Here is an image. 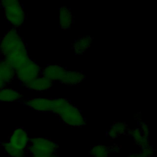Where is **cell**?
Masks as SVG:
<instances>
[{"label":"cell","instance_id":"1","mask_svg":"<svg viewBox=\"0 0 157 157\" xmlns=\"http://www.w3.org/2000/svg\"><path fill=\"white\" fill-rule=\"evenodd\" d=\"M0 53L2 59L9 63L15 71L31 59L26 43L18 31L13 28L9 29L1 38Z\"/></svg>","mask_w":157,"mask_h":157},{"label":"cell","instance_id":"2","mask_svg":"<svg viewBox=\"0 0 157 157\" xmlns=\"http://www.w3.org/2000/svg\"><path fill=\"white\" fill-rule=\"evenodd\" d=\"M52 113L57 115L65 124L71 127H81L85 124V119L81 110L66 98L52 99Z\"/></svg>","mask_w":157,"mask_h":157},{"label":"cell","instance_id":"3","mask_svg":"<svg viewBox=\"0 0 157 157\" xmlns=\"http://www.w3.org/2000/svg\"><path fill=\"white\" fill-rule=\"evenodd\" d=\"M30 138L27 131L22 127L16 128L10 134L7 140L2 144L4 152L10 157L25 155Z\"/></svg>","mask_w":157,"mask_h":157},{"label":"cell","instance_id":"4","mask_svg":"<svg viewBox=\"0 0 157 157\" xmlns=\"http://www.w3.org/2000/svg\"><path fill=\"white\" fill-rule=\"evenodd\" d=\"M1 7L4 10L6 19L12 25L13 28L22 26L26 14L23 4L17 0H3L0 2Z\"/></svg>","mask_w":157,"mask_h":157},{"label":"cell","instance_id":"5","mask_svg":"<svg viewBox=\"0 0 157 157\" xmlns=\"http://www.w3.org/2000/svg\"><path fill=\"white\" fill-rule=\"evenodd\" d=\"M58 145L50 139L45 137L31 138L27 153L31 155H51L56 153Z\"/></svg>","mask_w":157,"mask_h":157},{"label":"cell","instance_id":"6","mask_svg":"<svg viewBox=\"0 0 157 157\" xmlns=\"http://www.w3.org/2000/svg\"><path fill=\"white\" fill-rule=\"evenodd\" d=\"M42 69L32 59L15 70V78L24 86L41 75Z\"/></svg>","mask_w":157,"mask_h":157},{"label":"cell","instance_id":"7","mask_svg":"<svg viewBox=\"0 0 157 157\" xmlns=\"http://www.w3.org/2000/svg\"><path fill=\"white\" fill-rule=\"evenodd\" d=\"M33 110L40 113H52V99L45 98H35L26 100L23 102Z\"/></svg>","mask_w":157,"mask_h":157},{"label":"cell","instance_id":"8","mask_svg":"<svg viewBox=\"0 0 157 157\" xmlns=\"http://www.w3.org/2000/svg\"><path fill=\"white\" fill-rule=\"evenodd\" d=\"M67 69L57 64H50L42 69L41 75L52 82H60Z\"/></svg>","mask_w":157,"mask_h":157},{"label":"cell","instance_id":"9","mask_svg":"<svg viewBox=\"0 0 157 157\" xmlns=\"http://www.w3.org/2000/svg\"><path fill=\"white\" fill-rule=\"evenodd\" d=\"M53 85V82L40 75L37 78L33 80L24 85L28 90L35 91H45L50 90Z\"/></svg>","mask_w":157,"mask_h":157},{"label":"cell","instance_id":"10","mask_svg":"<svg viewBox=\"0 0 157 157\" xmlns=\"http://www.w3.org/2000/svg\"><path fill=\"white\" fill-rule=\"evenodd\" d=\"M85 79V75L83 72L78 71H69L65 72L60 83L71 86H75L81 83Z\"/></svg>","mask_w":157,"mask_h":157},{"label":"cell","instance_id":"11","mask_svg":"<svg viewBox=\"0 0 157 157\" xmlns=\"http://www.w3.org/2000/svg\"><path fill=\"white\" fill-rule=\"evenodd\" d=\"M74 22V15L70 8L61 6L59 8V24L63 30L69 29Z\"/></svg>","mask_w":157,"mask_h":157},{"label":"cell","instance_id":"12","mask_svg":"<svg viewBox=\"0 0 157 157\" xmlns=\"http://www.w3.org/2000/svg\"><path fill=\"white\" fill-rule=\"evenodd\" d=\"M22 98V94L18 91L9 86L0 89V102H15L19 101Z\"/></svg>","mask_w":157,"mask_h":157},{"label":"cell","instance_id":"13","mask_svg":"<svg viewBox=\"0 0 157 157\" xmlns=\"http://www.w3.org/2000/svg\"><path fill=\"white\" fill-rule=\"evenodd\" d=\"M93 37L90 36H80L72 44V48L75 55L83 54L91 46Z\"/></svg>","mask_w":157,"mask_h":157},{"label":"cell","instance_id":"14","mask_svg":"<svg viewBox=\"0 0 157 157\" xmlns=\"http://www.w3.org/2000/svg\"><path fill=\"white\" fill-rule=\"evenodd\" d=\"M0 75L7 86L15 78V69L2 59L0 60Z\"/></svg>","mask_w":157,"mask_h":157},{"label":"cell","instance_id":"15","mask_svg":"<svg viewBox=\"0 0 157 157\" xmlns=\"http://www.w3.org/2000/svg\"><path fill=\"white\" fill-rule=\"evenodd\" d=\"M128 133L132 138L134 143L139 146L141 149L150 145L148 137L144 135L139 128L129 130Z\"/></svg>","mask_w":157,"mask_h":157},{"label":"cell","instance_id":"16","mask_svg":"<svg viewBox=\"0 0 157 157\" xmlns=\"http://www.w3.org/2000/svg\"><path fill=\"white\" fill-rule=\"evenodd\" d=\"M128 126L126 123L117 121L113 123L108 130V136L110 138L114 139L118 136L126 134L128 132Z\"/></svg>","mask_w":157,"mask_h":157},{"label":"cell","instance_id":"17","mask_svg":"<svg viewBox=\"0 0 157 157\" xmlns=\"http://www.w3.org/2000/svg\"><path fill=\"white\" fill-rule=\"evenodd\" d=\"M110 153L109 147L102 144L93 146L90 151V155L92 157H109Z\"/></svg>","mask_w":157,"mask_h":157},{"label":"cell","instance_id":"18","mask_svg":"<svg viewBox=\"0 0 157 157\" xmlns=\"http://www.w3.org/2000/svg\"><path fill=\"white\" fill-rule=\"evenodd\" d=\"M140 152L146 157H152L154 154L155 150L152 147V146L149 145L148 147L141 149V151Z\"/></svg>","mask_w":157,"mask_h":157},{"label":"cell","instance_id":"19","mask_svg":"<svg viewBox=\"0 0 157 157\" xmlns=\"http://www.w3.org/2000/svg\"><path fill=\"white\" fill-rule=\"evenodd\" d=\"M139 128L140 129L141 132L144 135H145L147 137H148L149 136V127L148 125L145 122H140L139 127Z\"/></svg>","mask_w":157,"mask_h":157},{"label":"cell","instance_id":"20","mask_svg":"<svg viewBox=\"0 0 157 157\" xmlns=\"http://www.w3.org/2000/svg\"><path fill=\"white\" fill-rule=\"evenodd\" d=\"M110 148V153H117L118 151H119L120 150V147L118 145H113L110 147H109Z\"/></svg>","mask_w":157,"mask_h":157},{"label":"cell","instance_id":"21","mask_svg":"<svg viewBox=\"0 0 157 157\" xmlns=\"http://www.w3.org/2000/svg\"><path fill=\"white\" fill-rule=\"evenodd\" d=\"M127 157H146L144 155H142L140 152L137 153H132V154H130L129 155H128Z\"/></svg>","mask_w":157,"mask_h":157},{"label":"cell","instance_id":"22","mask_svg":"<svg viewBox=\"0 0 157 157\" xmlns=\"http://www.w3.org/2000/svg\"><path fill=\"white\" fill-rule=\"evenodd\" d=\"M5 86H7L6 84L5 83V82H4V80H2L1 75H0V89L5 87Z\"/></svg>","mask_w":157,"mask_h":157},{"label":"cell","instance_id":"23","mask_svg":"<svg viewBox=\"0 0 157 157\" xmlns=\"http://www.w3.org/2000/svg\"><path fill=\"white\" fill-rule=\"evenodd\" d=\"M51 155H31L29 157H50Z\"/></svg>","mask_w":157,"mask_h":157},{"label":"cell","instance_id":"24","mask_svg":"<svg viewBox=\"0 0 157 157\" xmlns=\"http://www.w3.org/2000/svg\"><path fill=\"white\" fill-rule=\"evenodd\" d=\"M50 157H59V156L58 155H56V153H55V154H53V155H52Z\"/></svg>","mask_w":157,"mask_h":157},{"label":"cell","instance_id":"25","mask_svg":"<svg viewBox=\"0 0 157 157\" xmlns=\"http://www.w3.org/2000/svg\"><path fill=\"white\" fill-rule=\"evenodd\" d=\"M20 157H29V156H28L25 155H23V156H20Z\"/></svg>","mask_w":157,"mask_h":157},{"label":"cell","instance_id":"26","mask_svg":"<svg viewBox=\"0 0 157 157\" xmlns=\"http://www.w3.org/2000/svg\"><path fill=\"white\" fill-rule=\"evenodd\" d=\"M0 7H1V5H0Z\"/></svg>","mask_w":157,"mask_h":157}]
</instances>
